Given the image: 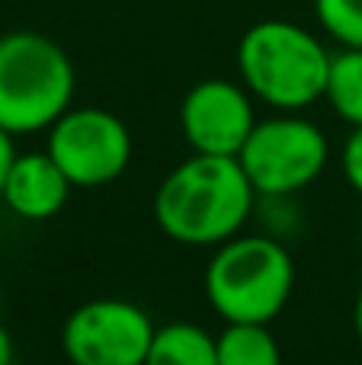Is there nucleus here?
Listing matches in <instances>:
<instances>
[{
    "label": "nucleus",
    "mask_w": 362,
    "mask_h": 365,
    "mask_svg": "<svg viewBox=\"0 0 362 365\" xmlns=\"http://www.w3.org/2000/svg\"><path fill=\"white\" fill-rule=\"evenodd\" d=\"M218 340V365H282L269 324H228Z\"/></svg>",
    "instance_id": "obj_11"
},
{
    "label": "nucleus",
    "mask_w": 362,
    "mask_h": 365,
    "mask_svg": "<svg viewBox=\"0 0 362 365\" xmlns=\"http://www.w3.org/2000/svg\"><path fill=\"white\" fill-rule=\"evenodd\" d=\"M257 205L237 158L196 154L177 164L154 192V221L186 247H218L241 234Z\"/></svg>",
    "instance_id": "obj_1"
},
{
    "label": "nucleus",
    "mask_w": 362,
    "mask_h": 365,
    "mask_svg": "<svg viewBox=\"0 0 362 365\" xmlns=\"http://www.w3.org/2000/svg\"><path fill=\"white\" fill-rule=\"evenodd\" d=\"M333 51L292 19H260L237 42V71L250 96L276 113H301L324 100Z\"/></svg>",
    "instance_id": "obj_2"
},
{
    "label": "nucleus",
    "mask_w": 362,
    "mask_h": 365,
    "mask_svg": "<svg viewBox=\"0 0 362 365\" xmlns=\"http://www.w3.org/2000/svg\"><path fill=\"white\" fill-rule=\"evenodd\" d=\"M324 100L346 125H362V48L333 51Z\"/></svg>",
    "instance_id": "obj_12"
},
{
    "label": "nucleus",
    "mask_w": 362,
    "mask_h": 365,
    "mask_svg": "<svg viewBox=\"0 0 362 365\" xmlns=\"http://www.w3.org/2000/svg\"><path fill=\"white\" fill-rule=\"evenodd\" d=\"M327 158V135L299 113L260 119L237 154L250 186L263 199H286L311 186L324 173Z\"/></svg>",
    "instance_id": "obj_5"
},
{
    "label": "nucleus",
    "mask_w": 362,
    "mask_h": 365,
    "mask_svg": "<svg viewBox=\"0 0 362 365\" xmlns=\"http://www.w3.org/2000/svg\"><path fill=\"white\" fill-rule=\"evenodd\" d=\"M0 365H13V336L4 324H0Z\"/></svg>",
    "instance_id": "obj_16"
},
{
    "label": "nucleus",
    "mask_w": 362,
    "mask_h": 365,
    "mask_svg": "<svg viewBox=\"0 0 362 365\" xmlns=\"http://www.w3.org/2000/svg\"><path fill=\"white\" fill-rule=\"evenodd\" d=\"M257 122L250 90L224 77L192 83L180 103V128L196 154L237 158Z\"/></svg>",
    "instance_id": "obj_8"
},
{
    "label": "nucleus",
    "mask_w": 362,
    "mask_h": 365,
    "mask_svg": "<svg viewBox=\"0 0 362 365\" xmlns=\"http://www.w3.org/2000/svg\"><path fill=\"white\" fill-rule=\"evenodd\" d=\"M353 327H356L359 346H362V285H359V295H356V311H353Z\"/></svg>",
    "instance_id": "obj_17"
},
{
    "label": "nucleus",
    "mask_w": 362,
    "mask_h": 365,
    "mask_svg": "<svg viewBox=\"0 0 362 365\" xmlns=\"http://www.w3.org/2000/svg\"><path fill=\"white\" fill-rule=\"evenodd\" d=\"M16 135H10L6 128H0V195H4V186H6V177H10L13 164H16V145H13Z\"/></svg>",
    "instance_id": "obj_15"
},
{
    "label": "nucleus",
    "mask_w": 362,
    "mask_h": 365,
    "mask_svg": "<svg viewBox=\"0 0 362 365\" xmlns=\"http://www.w3.org/2000/svg\"><path fill=\"white\" fill-rule=\"evenodd\" d=\"M145 365H218V340L192 321H173L154 330Z\"/></svg>",
    "instance_id": "obj_10"
},
{
    "label": "nucleus",
    "mask_w": 362,
    "mask_h": 365,
    "mask_svg": "<svg viewBox=\"0 0 362 365\" xmlns=\"http://www.w3.org/2000/svg\"><path fill=\"white\" fill-rule=\"evenodd\" d=\"M71 189H74V182L68 180V173L55 164L48 151H29L16 158L0 199L19 218L45 221L55 218L68 205Z\"/></svg>",
    "instance_id": "obj_9"
},
{
    "label": "nucleus",
    "mask_w": 362,
    "mask_h": 365,
    "mask_svg": "<svg viewBox=\"0 0 362 365\" xmlns=\"http://www.w3.org/2000/svg\"><path fill=\"white\" fill-rule=\"evenodd\" d=\"M154 321L128 298H93L68 314L61 349L71 365H145Z\"/></svg>",
    "instance_id": "obj_7"
},
{
    "label": "nucleus",
    "mask_w": 362,
    "mask_h": 365,
    "mask_svg": "<svg viewBox=\"0 0 362 365\" xmlns=\"http://www.w3.org/2000/svg\"><path fill=\"white\" fill-rule=\"evenodd\" d=\"M295 289V263L282 240L234 234L205 266V298L224 324H269Z\"/></svg>",
    "instance_id": "obj_4"
},
{
    "label": "nucleus",
    "mask_w": 362,
    "mask_h": 365,
    "mask_svg": "<svg viewBox=\"0 0 362 365\" xmlns=\"http://www.w3.org/2000/svg\"><path fill=\"white\" fill-rule=\"evenodd\" d=\"M45 151L77 189L119 180L132 164V132L115 113L100 106H71L48 128Z\"/></svg>",
    "instance_id": "obj_6"
},
{
    "label": "nucleus",
    "mask_w": 362,
    "mask_h": 365,
    "mask_svg": "<svg viewBox=\"0 0 362 365\" xmlns=\"http://www.w3.org/2000/svg\"><path fill=\"white\" fill-rule=\"evenodd\" d=\"M314 16L340 48H362V0H314Z\"/></svg>",
    "instance_id": "obj_13"
},
{
    "label": "nucleus",
    "mask_w": 362,
    "mask_h": 365,
    "mask_svg": "<svg viewBox=\"0 0 362 365\" xmlns=\"http://www.w3.org/2000/svg\"><path fill=\"white\" fill-rule=\"evenodd\" d=\"M340 167H343V177L353 186V192L362 195V125H356L350 132L343 145V154H340Z\"/></svg>",
    "instance_id": "obj_14"
},
{
    "label": "nucleus",
    "mask_w": 362,
    "mask_h": 365,
    "mask_svg": "<svg viewBox=\"0 0 362 365\" xmlns=\"http://www.w3.org/2000/svg\"><path fill=\"white\" fill-rule=\"evenodd\" d=\"M77 74L68 51L36 29L0 36V128L48 132L74 103Z\"/></svg>",
    "instance_id": "obj_3"
}]
</instances>
